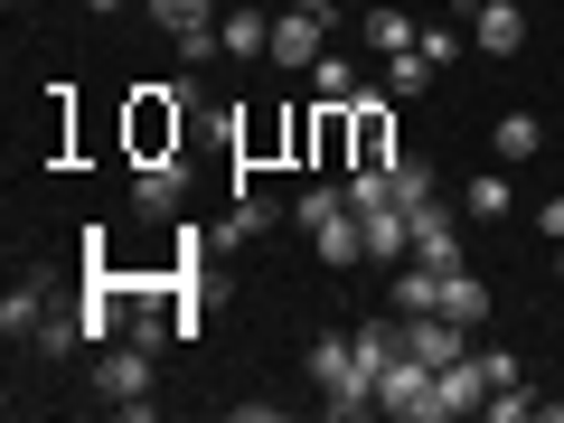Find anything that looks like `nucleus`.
<instances>
[{
  "mask_svg": "<svg viewBox=\"0 0 564 423\" xmlns=\"http://www.w3.org/2000/svg\"><path fill=\"white\" fill-rule=\"evenodd\" d=\"M151 367H161V348H141V339L95 348V395L113 404V414H151Z\"/></svg>",
  "mask_w": 564,
  "mask_h": 423,
  "instance_id": "nucleus-1",
  "label": "nucleus"
},
{
  "mask_svg": "<svg viewBox=\"0 0 564 423\" xmlns=\"http://www.w3.org/2000/svg\"><path fill=\"white\" fill-rule=\"evenodd\" d=\"M188 85H141L132 95V161H180V132H188Z\"/></svg>",
  "mask_w": 564,
  "mask_h": 423,
  "instance_id": "nucleus-2",
  "label": "nucleus"
},
{
  "mask_svg": "<svg viewBox=\"0 0 564 423\" xmlns=\"http://www.w3.org/2000/svg\"><path fill=\"white\" fill-rule=\"evenodd\" d=\"M377 414H395V423H433V367L423 358H386V377H377Z\"/></svg>",
  "mask_w": 564,
  "mask_h": 423,
  "instance_id": "nucleus-3",
  "label": "nucleus"
},
{
  "mask_svg": "<svg viewBox=\"0 0 564 423\" xmlns=\"http://www.w3.org/2000/svg\"><path fill=\"white\" fill-rule=\"evenodd\" d=\"M489 386H499V377H489V358H470V348H462L452 367H433V423L480 414V404H489Z\"/></svg>",
  "mask_w": 564,
  "mask_h": 423,
  "instance_id": "nucleus-4",
  "label": "nucleus"
},
{
  "mask_svg": "<svg viewBox=\"0 0 564 423\" xmlns=\"http://www.w3.org/2000/svg\"><path fill=\"white\" fill-rule=\"evenodd\" d=\"M395 161V113H386V95H358L348 104V170H386Z\"/></svg>",
  "mask_w": 564,
  "mask_h": 423,
  "instance_id": "nucleus-5",
  "label": "nucleus"
},
{
  "mask_svg": "<svg viewBox=\"0 0 564 423\" xmlns=\"http://www.w3.org/2000/svg\"><path fill=\"white\" fill-rule=\"evenodd\" d=\"M470 47L480 57H518L527 47V0H470Z\"/></svg>",
  "mask_w": 564,
  "mask_h": 423,
  "instance_id": "nucleus-6",
  "label": "nucleus"
},
{
  "mask_svg": "<svg viewBox=\"0 0 564 423\" xmlns=\"http://www.w3.org/2000/svg\"><path fill=\"white\" fill-rule=\"evenodd\" d=\"M321 29L329 20H311V10H282L273 20V66L282 76H311V66H321Z\"/></svg>",
  "mask_w": 564,
  "mask_h": 423,
  "instance_id": "nucleus-7",
  "label": "nucleus"
},
{
  "mask_svg": "<svg viewBox=\"0 0 564 423\" xmlns=\"http://www.w3.org/2000/svg\"><path fill=\"white\" fill-rule=\"evenodd\" d=\"M414 263H433V273H452L462 263V226H452V207H414Z\"/></svg>",
  "mask_w": 564,
  "mask_h": 423,
  "instance_id": "nucleus-8",
  "label": "nucleus"
},
{
  "mask_svg": "<svg viewBox=\"0 0 564 423\" xmlns=\"http://www.w3.org/2000/svg\"><path fill=\"white\" fill-rule=\"evenodd\" d=\"M180 188H188V170H180V161H141L132 207H141V217H180Z\"/></svg>",
  "mask_w": 564,
  "mask_h": 423,
  "instance_id": "nucleus-9",
  "label": "nucleus"
},
{
  "mask_svg": "<svg viewBox=\"0 0 564 423\" xmlns=\"http://www.w3.org/2000/svg\"><path fill=\"white\" fill-rule=\"evenodd\" d=\"M367 254H377V263H404V254H414V207H367Z\"/></svg>",
  "mask_w": 564,
  "mask_h": 423,
  "instance_id": "nucleus-10",
  "label": "nucleus"
},
{
  "mask_svg": "<svg viewBox=\"0 0 564 423\" xmlns=\"http://www.w3.org/2000/svg\"><path fill=\"white\" fill-rule=\"evenodd\" d=\"M47 321H57V302H47V292H39V282H20V292H10V302H0V329H10V348H39V329Z\"/></svg>",
  "mask_w": 564,
  "mask_h": 423,
  "instance_id": "nucleus-11",
  "label": "nucleus"
},
{
  "mask_svg": "<svg viewBox=\"0 0 564 423\" xmlns=\"http://www.w3.org/2000/svg\"><path fill=\"white\" fill-rule=\"evenodd\" d=\"M263 226H273V198H254V188H245V180H236V217H226V226H217V254H245V245H254V236H263Z\"/></svg>",
  "mask_w": 564,
  "mask_h": 423,
  "instance_id": "nucleus-12",
  "label": "nucleus"
},
{
  "mask_svg": "<svg viewBox=\"0 0 564 423\" xmlns=\"http://www.w3.org/2000/svg\"><path fill=\"white\" fill-rule=\"evenodd\" d=\"M443 321H489V282L480 273H470V263H452V273H443Z\"/></svg>",
  "mask_w": 564,
  "mask_h": 423,
  "instance_id": "nucleus-13",
  "label": "nucleus"
},
{
  "mask_svg": "<svg viewBox=\"0 0 564 423\" xmlns=\"http://www.w3.org/2000/svg\"><path fill=\"white\" fill-rule=\"evenodd\" d=\"M395 311H404V321H414V311H443V273L404 254V263H395Z\"/></svg>",
  "mask_w": 564,
  "mask_h": 423,
  "instance_id": "nucleus-14",
  "label": "nucleus"
},
{
  "mask_svg": "<svg viewBox=\"0 0 564 423\" xmlns=\"http://www.w3.org/2000/svg\"><path fill=\"white\" fill-rule=\"evenodd\" d=\"M217 39L226 57H273V20H254V10H217Z\"/></svg>",
  "mask_w": 564,
  "mask_h": 423,
  "instance_id": "nucleus-15",
  "label": "nucleus"
},
{
  "mask_svg": "<svg viewBox=\"0 0 564 423\" xmlns=\"http://www.w3.org/2000/svg\"><path fill=\"white\" fill-rule=\"evenodd\" d=\"M489 151H499L508 170H518V161H536V151H545V122H536V113H499V132H489Z\"/></svg>",
  "mask_w": 564,
  "mask_h": 423,
  "instance_id": "nucleus-16",
  "label": "nucleus"
},
{
  "mask_svg": "<svg viewBox=\"0 0 564 423\" xmlns=\"http://www.w3.org/2000/svg\"><path fill=\"white\" fill-rule=\"evenodd\" d=\"M462 207H470V217H480V226H499L508 207H518V188H508V170H470V188H462Z\"/></svg>",
  "mask_w": 564,
  "mask_h": 423,
  "instance_id": "nucleus-17",
  "label": "nucleus"
},
{
  "mask_svg": "<svg viewBox=\"0 0 564 423\" xmlns=\"http://www.w3.org/2000/svg\"><path fill=\"white\" fill-rule=\"evenodd\" d=\"M358 39L377 47V57H404V47L423 39V20H404V10H367V20H358Z\"/></svg>",
  "mask_w": 564,
  "mask_h": 423,
  "instance_id": "nucleus-18",
  "label": "nucleus"
},
{
  "mask_svg": "<svg viewBox=\"0 0 564 423\" xmlns=\"http://www.w3.org/2000/svg\"><path fill=\"white\" fill-rule=\"evenodd\" d=\"M386 170H395V207H433V198H443V180H433V161H414V151H395Z\"/></svg>",
  "mask_w": 564,
  "mask_h": 423,
  "instance_id": "nucleus-19",
  "label": "nucleus"
},
{
  "mask_svg": "<svg viewBox=\"0 0 564 423\" xmlns=\"http://www.w3.org/2000/svg\"><path fill=\"white\" fill-rule=\"evenodd\" d=\"M207 254H217V236L207 226H180L170 236V282H207Z\"/></svg>",
  "mask_w": 564,
  "mask_h": 423,
  "instance_id": "nucleus-20",
  "label": "nucleus"
},
{
  "mask_svg": "<svg viewBox=\"0 0 564 423\" xmlns=\"http://www.w3.org/2000/svg\"><path fill=\"white\" fill-rule=\"evenodd\" d=\"M311 95H321V104H358V66L321 47V66H311Z\"/></svg>",
  "mask_w": 564,
  "mask_h": 423,
  "instance_id": "nucleus-21",
  "label": "nucleus"
},
{
  "mask_svg": "<svg viewBox=\"0 0 564 423\" xmlns=\"http://www.w3.org/2000/svg\"><path fill=\"white\" fill-rule=\"evenodd\" d=\"M170 47H180V66H207V57H226L217 20H188V29H170Z\"/></svg>",
  "mask_w": 564,
  "mask_h": 423,
  "instance_id": "nucleus-22",
  "label": "nucleus"
},
{
  "mask_svg": "<svg viewBox=\"0 0 564 423\" xmlns=\"http://www.w3.org/2000/svg\"><path fill=\"white\" fill-rule=\"evenodd\" d=\"M386 66H395V85H386V95H423V85L443 76V66L423 57V47H404V57H386Z\"/></svg>",
  "mask_w": 564,
  "mask_h": 423,
  "instance_id": "nucleus-23",
  "label": "nucleus"
},
{
  "mask_svg": "<svg viewBox=\"0 0 564 423\" xmlns=\"http://www.w3.org/2000/svg\"><path fill=\"white\" fill-rule=\"evenodd\" d=\"M141 20H161V29H188V20H217V0H141Z\"/></svg>",
  "mask_w": 564,
  "mask_h": 423,
  "instance_id": "nucleus-24",
  "label": "nucleus"
},
{
  "mask_svg": "<svg viewBox=\"0 0 564 423\" xmlns=\"http://www.w3.org/2000/svg\"><path fill=\"white\" fill-rule=\"evenodd\" d=\"M339 207H348V188H302V198H292V217L321 226V217H339Z\"/></svg>",
  "mask_w": 564,
  "mask_h": 423,
  "instance_id": "nucleus-25",
  "label": "nucleus"
},
{
  "mask_svg": "<svg viewBox=\"0 0 564 423\" xmlns=\"http://www.w3.org/2000/svg\"><path fill=\"white\" fill-rule=\"evenodd\" d=\"M414 47H423L433 66H452V57H462V29H433V20H423V39H414Z\"/></svg>",
  "mask_w": 564,
  "mask_h": 423,
  "instance_id": "nucleus-26",
  "label": "nucleus"
},
{
  "mask_svg": "<svg viewBox=\"0 0 564 423\" xmlns=\"http://www.w3.org/2000/svg\"><path fill=\"white\" fill-rule=\"evenodd\" d=\"M536 236H555V245H564V198H545V207H536Z\"/></svg>",
  "mask_w": 564,
  "mask_h": 423,
  "instance_id": "nucleus-27",
  "label": "nucleus"
},
{
  "mask_svg": "<svg viewBox=\"0 0 564 423\" xmlns=\"http://www.w3.org/2000/svg\"><path fill=\"white\" fill-rule=\"evenodd\" d=\"M292 10H311V20H339V0H292Z\"/></svg>",
  "mask_w": 564,
  "mask_h": 423,
  "instance_id": "nucleus-28",
  "label": "nucleus"
},
{
  "mask_svg": "<svg viewBox=\"0 0 564 423\" xmlns=\"http://www.w3.org/2000/svg\"><path fill=\"white\" fill-rule=\"evenodd\" d=\"M85 10H132V0H85Z\"/></svg>",
  "mask_w": 564,
  "mask_h": 423,
  "instance_id": "nucleus-29",
  "label": "nucleus"
}]
</instances>
